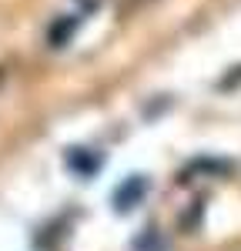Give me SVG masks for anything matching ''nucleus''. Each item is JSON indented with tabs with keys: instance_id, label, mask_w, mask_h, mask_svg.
I'll list each match as a JSON object with an SVG mask.
<instances>
[{
	"instance_id": "f03ea898",
	"label": "nucleus",
	"mask_w": 241,
	"mask_h": 251,
	"mask_svg": "<svg viewBox=\"0 0 241 251\" xmlns=\"http://www.w3.org/2000/svg\"><path fill=\"white\" fill-rule=\"evenodd\" d=\"M67 161H71V168H74V171H80L84 177H91V174L97 171V164H100L97 157H91L87 151H80V148H74V151L67 154Z\"/></svg>"
},
{
	"instance_id": "f257e3e1",
	"label": "nucleus",
	"mask_w": 241,
	"mask_h": 251,
	"mask_svg": "<svg viewBox=\"0 0 241 251\" xmlns=\"http://www.w3.org/2000/svg\"><path fill=\"white\" fill-rule=\"evenodd\" d=\"M144 191H147V181H144V177H131L127 184H120V191H118L114 201H118L120 211H127V208H134L141 198H144Z\"/></svg>"
}]
</instances>
